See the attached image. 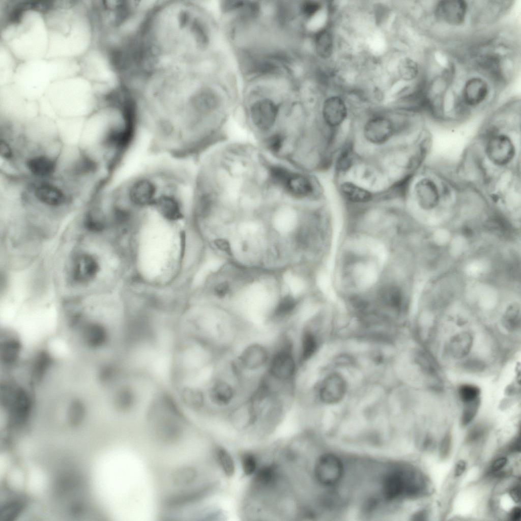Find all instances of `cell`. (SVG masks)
<instances>
[{"label":"cell","mask_w":521,"mask_h":521,"mask_svg":"<svg viewBox=\"0 0 521 521\" xmlns=\"http://www.w3.org/2000/svg\"><path fill=\"white\" fill-rule=\"evenodd\" d=\"M320 3L315 1H306L302 2L299 6V12L301 15L306 18L314 16L321 9Z\"/></svg>","instance_id":"28"},{"label":"cell","mask_w":521,"mask_h":521,"mask_svg":"<svg viewBox=\"0 0 521 521\" xmlns=\"http://www.w3.org/2000/svg\"><path fill=\"white\" fill-rule=\"evenodd\" d=\"M400 76L405 80H411L417 76L419 71L417 63L410 58H404L398 67Z\"/></svg>","instance_id":"23"},{"label":"cell","mask_w":521,"mask_h":521,"mask_svg":"<svg viewBox=\"0 0 521 521\" xmlns=\"http://www.w3.org/2000/svg\"><path fill=\"white\" fill-rule=\"evenodd\" d=\"M215 244L221 250L227 253L230 252L229 245L226 241L222 239L217 240L215 242Z\"/></svg>","instance_id":"36"},{"label":"cell","mask_w":521,"mask_h":521,"mask_svg":"<svg viewBox=\"0 0 521 521\" xmlns=\"http://www.w3.org/2000/svg\"><path fill=\"white\" fill-rule=\"evenodd\" d=\"M241 463L245 475L250 476L257 471V460L256 456L249 452H245L241 455Z\"/></svg>","instance_id":"26"},{"label":"cell","mask_w":521,"mask_h":521,"mask_svg":"<svg viewBox=\"0 0 521 521\" xmlns=\"http://www.w3.org/2000/svg\"><path fill=\"white\" fill-rule=\"evenodd\" d=\"M520 128L516 118L502 119L490 121L481 130L472 162L483 186L506 175L520 172Z\"/></svg>","instance_id":"1"},{"label":"cell","mask_w":521,"mask_h":521,"mask_svg":"<svg viewBox=\"0 0 521 521\" xmlns=\"http://www.w3.org/2000/svg\"><path fill=\"white\" fill-rule=\"evenodd\" d=\"M314 46L316 54L321 58L331 56L333 50V37L332 33L324 29L317 32L314 36Z\"/></svg>","instance_id":"18"},{"label":"cell","mask_w":521,"mask_h":521,"mask_svg":"<svg viewBox=\"0 0 521 521\" xmlns=\"http://www.w3.org/2000/svg\"><path fill=\"white\" fill-rule=\"evenodd\" d=\"M520 517V509L519 507L513 508L510 513V517L512 520H518Z\"/></svg>","instance_id":"37"},{"label":"cell","mask_w":521,"mask_h":521,"mask_svg":"<svg viewBox=\"0 0 521 521\" xmlns=\"http://www.w3.org/2000/svg\"><path fill=\"white\" fill-rule=\"evenodd\" d=\"M480 390L477 386L471 384H464L458 389V394L464 403L479 398Z\"/></svg>","instance_id":"25"},{"label":"cell","mask_w":521,"mask_h":521,"mask_svg":"<svg viewBox=\"0 0 521 521\" xmlns=\"http://www.w3.org/2000/svg\"><path fill=\"white\" fill-rule=\"evenodd\" d=\"M163 170L132 178L117 188L127 203L136 211L151 208L162 186Z\"/></svg>","instance_id":"6"},{"label":"cell","mask_w":521,"mask_h":521,"mask_svg":"<svg viewBox=\"0 0 521 521\" xmlns=\"http://www.w3.org/2000/svg\"><path fill=\"white\" fill-rule=\"evenodd\" d=\"M483 430L480 427H475L469 432L468 439L469 441H474L478 439L482 435Z\"/></svg>","instance_id":"32"},{"label":"cell","mask_w":521,"mask_h":521,"mask_svg":"<svg viewBox=\"0 0 521 521\" xmlns=\"http://www.w3.org/2000/svg\"><path fill=\"white\" fill-rule=\"evenodd\" d=\"M311 179L299 170L291 166L279 191V195L294 200H302L314 192Z\"/></svg>","instance_id":"8"},{"label":"cell","mask_w":521,"mask_h":521,"mask_svg":"<svg viewBox=\"0 0 521 521\" xmlns=\"http://www.w3.org/2000/svg\"><path fill=\"white\" fill-rule=\"evenodd\" d=\"M177 328L181 335L198 341L223 356L235 350L245 337L248 327L229 314L210 312L186 317Z\"/></svg>","instance_id":"2"},{"label":"cell","mask_w":521,"mask_h":521,"mask_svg":"<svg viewBox=\"0 0 521 521\" xmlns=\"http://www.w3.org/2000/svg\"><path fill=\"white\" fill-rule=\"evenodd\" d=\"M314 475L322 485L332 486L337 483L343 473L341 460L332 454H325L316 460L314 466Z\"/></svg>","instance_id":"9"},{"label":"cell","mask_w":521,"mask_h":521,"mask_svg":"<svg viewBox=\"0 0 521 521\" xmlns=\"http://www.w3.org/2000/svg\"><path fill=\"white\" fill-rule=\"evenodd\" d=\"M467 4L462 0H443L437 4L435 12L441 20L452 25H459L464 22Z\"/></svg>","instance_id":"11"},{"label":"cell","mask_w":521,"mask_h":521,"mask_svg":"<svg viewBox=\"0 0 521 521\" xmlns=\"http://www.w3.org/2000/svg\"><path fill=\"white\" fill-rule=\"evenodd\" d=\"M322 113L325 122L330 126L341 124L347 115V108L344 101L338 96H331L324 102Z\"/></svg>","instance_id":"15"},{"label":"cell","mask_w":521,"mask_h":521,"mask_svg":"<svg viewBox=\"0 0 521 521\" xmlns=\"http://www.w3.org/2000/svg\"><path fill=\"white\" fill-rule=\"evenodd\" d=\"M451 436L447 433L443 438L440 446V455L442 458H445L447 457L451 449Z\"/></svg>","instance_id":"31"},{"label":"cell","mask_w":521,"mask_h":521,"mask_svg":"<svg viewBox=\"0 0 521 521\" xmlns=\"http://www.w3.org/2000/svg\"><path fill=\"white\" fill-rule=\"evenodd\" d=\"M464 234L467 236H470L472 234V231L470 228L467 227V228L464 229Z\"/></svg>","instance_id":"39"},{"label":"cell","mask_w":521,"mask_h":521,"mask_svg":"<svg viewBox=\"0 0 521 521\" xmlns=\"http://www.w3.org/2000/svg\"><path fill=\"white\" fill-rule=\"evenodd\" d=\"M465 369L471 372H480L484 369L485 366L484 363L477 359H469L464 363Z\"/></svg>","instance_id":"30"},{"label":"cell","mask_w":521,"mask_h":521,"mask_svg":"<svg viewBox=\"0 0 521 521\" xmlns=\"http://www.w3.org/2000/svg\"><path fill=\"white\" fill-rule=\"evenodd\" d=\"M485 226L488 230L500 235H504L509 230L507 222L497 216H493L487 220Z\"/></svg>","instance_id":"24"},{"label":"cell","mask_w":521,"mask_h":521,"mask_svg":"<svg viewBox=\"0 0 521 521\" xmlns=\"http://www.w3.org/2000/svg\"><path fill=\"white\" fill-rule=\"evenodd\" d=\"M510 495L515 503H519L520 502V489L519 487H515L512 488L510 491Z\"/></svg>","instance_id":"38"},{"label":"cell","mask_w":521,"mask_h":521,"mask_svg":"<svg viewBox=\"0 0 521 521\" xmlns=\"http://www.w3.org/2000/svg\"><path fill=\"white\" fill-rule=\"evenodd\" d=\"M351 153L349 147L342 149L336 162V168L338 170L345 171L350 168L352 164Z\"/></svg>","instance_id":"29"},{"label":"cell","mask_w":521,"mask_h":521,"mask_svg":"<svg viewBox=\"0 0 521 521\" xmlns=\"http://www.w3.org/2000/svg\"><path fill=\"white\" fill-rule=\"evenodd\" d=\"M100 270L95 257L89 253L76 256L72 262L71 274L73 280L79 283H86L95 279Z\"/></svg>","instance_id":"10"},{"label":"cell","mask_w":521,"mask_h":521,"mask_svg":"<svg viewBox=\"0 0 521 521\" xmlns=\"http://www.w3.org/2000/svg\"><path fill=\"white\" fill-rule=\"evenodd\" d=\"M504 327L509 331L513 332L520 326V310L517 303L510 305L506 309L502 318Z\"/></svg>","instance_id":"21"},{"label":"cell","mask_w":521,"mask_h":521,"mask_svg":"<svg viewBox=\"0 0 521 521\" xmlns=\"http://www.w3.org/2000/svg\"><path fill=\"white\" fill-rule=\"evenodd\" d=\"M473 344V337L470 333L463 332L454 336L450 340L449 350L455 358H462L470 353Z\"/></svg>","instance_id":"17"},{"label":"cell","mask_w":521,"mask_h":521,"mask_svg":"<svg viewBox=\"0 0 521 521\" xmlns=\"http://www.w3.org/2000/svg\"><path fill=\"white\" fill-rule=\"evenodd\" d=\"M507 459L505 457H500L494 461L491 466V470L494 472H497L501 470L507 464Z\"/></svg>","instance_id":"33"},{"label":"cell","mask_w":521,"mask_h":521,"mask_svg":"<svg viewBox=\"0 0 521 521\" xmlns=\"http://www.w3.org/2000/svg\"><path fill=\"white\" fill-rule=\"evenodd\" d=\"M340 191L348 200L355 202H367L372 197L368 191L350 182L343 183L341 185Z\"/></svg>","instance_id":"20"},{"label":"cell","mask_w":521,"mask_h":521,"mask_svg":"<svg viewBox=\"0 0 521 521\" xmlns=\"http://www.w3.org/2000/svg\"><path fill=\"white\" fill-rule=\"evenodd\" d=\"M197 476L195 469L189 466H184L175 469L171 474L172 484L179 487H186L192 484Z\"/></svg>","instance_id":"19"},{"label":"cell","mask_w":521,"mask_h":521,"mask_svg":"<svg viewBox=\"0 0 521 521\" xmlns=\"http://www.w3.org/2000/svg\"><path fill=\"white\" fill-rule=\"evenodd\" d=\"M254 94L244 112L246 125L260 140L278 130L285 104L265 89Z\"/></svg>","instance_id":"4"},{"label":"cell","mask_w":521,"mask_h":521,"mask_svg":"<svg viewBox=\"0 0 521 521\" xmlns=\"http://www.w3.org/2000/svg\"><path fill=\"white\" fill-rule=\"evenodd\" d=\"M271 356L264 374L274 383L296 389L300 366L295 334L283 328L271 344Z\"/></svg>","instance_id":"3"},{"label":"cell","mask_w":521,"mask_h":521,"mask_svg":"<svg viewBox=\"0 0 521 521\" xmlns=\"http://www.w3.org/2000/svg\"><path fill=\"white\" fill-rule=\"evenodd\" d=\"M466 468V462L464 460H459L455 465L454 469V476L459 477L462 475Z\"/></svg>","instance_id":"35"},{"label":"cell","mask_w":521,"mask_h":521,"mask_svg":"<svg viewBox=\"0 0 521 521\" xmlns=\"http://www.w3.org/2000/svg\"><path fill=\"white\" fill-rule=\"evenodd\" d=\"M271 352V344L253 340L245 343L232 356L239 374L247 385H255L264 374Z\"/></svg>","instance_id":"5"},{"label":"cell","mask_w":521,"mask_h":521,"mask_svg":"<svg viewBox=\"0 0 521 521\" xmlns=\"http://www.w3.org/2000/svg\"><path fill=\"white\" fill-rule=\"evenodd\" d=\"M465 403L461 416V423L464 426L469 424L475 417L480 406V399Z\"/></svg>","instance_id":"27"},{"label":"cell","mask_w":521,"mask_h":521,"mask_svg":"<svg viewBox=\"0 0 521 521\" xmlns=\"http://www.w3.org/2000/svg\"><path fill=\"white\" fill-rule=\"evenodd\" d=\"M218 461L224 475L227 477L233 476L236 472L235 461L231 454L223 448L216 451Z\"/></svg>","instance_id":"22"},{"label":"cell","mask_w":521,"mask_h":521,"mask_svg":"<svg viewBox=\"0 0 521 521\" xmlns=\"http://www.w3.org/2000/svg\"><path fill=\"white\" fill-rule=\"evenodd\" d=\"M421 486L420 476L415 471L404 468L389 471L384 477L382 484L384 496L390 500L415 496L420 491Z\"/></svg>","instance_id":"7"},{"label":"cell","mask_w":521,"mask_h":521,"mask_svg":"<svg viewBox=\"0 0 521 521\" xmlns=\"http://www.w3.org/2000/svg\"><path fill=\"white\" fill-rule=\"evenodd\" d=\"M393 125L388 118L377 117L370 119L364 128V135L369 141L382 144L387 141L393 133Z\"/></svg>","instance_id":"13"},{"label":"cell","mask_w":521,"mask_h":521,"mask_svg":"<svg viewBox=\"0 0 521 521\" xmlns=\"http://www.w3.org/2000/svg\"><path fill=\"white\" fill-rule=\"evenodd\" d=\"M228 285L226 282H223L217 285L215 289L216 295L219 297H223L227 293Z\"/></svg>","instance_id":"34"},{"label":"cell","mask_w":521,"mask_h":521,"mask_svg":"<svg viewBox=\"0 0 521 521\" xmlns=\"http://www.w3.org/2000/svg\"><path fill=\"white\" fill-rule=\"evenodd\" d=\"M488 93L487 83L479 77L469 79L462 91V101L468 107H476L486 98Z\"/></svg>","instance_id":"14"},{"label":"cell","mask_w":521,"mask_h":521,"mask_svg":"<svg viewBox=\"0 0 521 521\" xmlns=\"http://www.w3.org/2000/svg\"><path fill=\"white\" fill-rule=\"evenodd\" d=\"M297 306L296 300L292 296L282 298L271 313L269 322L275 326L285 324L295 313Z\"/></svg>","instance_id":"16"},{"label":"cell","mask_w":521,"mask_h":521,"mask_svg":"<svg viewBox=\"0 0 521 521\" xmlns=\"http://www.w3.org/2000/svg\"><path fill=\"white\" fill-rule=\"evenodd\" d=\"M346 391V383L339 374L332 373L322 382L319 389V396L322 401L328 404L339 402Z\"/></svg>","instance_id":"12"}]
</instances>
